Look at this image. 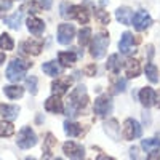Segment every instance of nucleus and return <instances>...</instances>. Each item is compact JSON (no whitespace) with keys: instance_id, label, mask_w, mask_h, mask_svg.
<instances>
[{"instance_id":"1","label":"nucleus","mask_w":160,"mask_h":160,"mask_svg":"<svg viewBox=\"0 0 160 160\" xmlns=\"http://www.w3.org/2000/svg\"><path fill=\"white\" fill-rule=\"evenodd\" d=\"M88 104V95H87V88L83 85H78L69 98V106L66 109V114L68 115H77L78 111H82L87 108Z\"/></svg>"},{"instance_id":"2","label":"nucleus","mask_w":160,"mask_h":160,"mask_svg":"<svg viewBox=\"0 0 160 160\" xmlns=\"http://www.w3.org/2000/svg\"><path fill=\"white\" fill-rule=\"evenodd\" d=\"M31 62L29 61H26V59H21V58H15V59H11L10 64H8V68H7V78L10 80L11 83H16L19 82V80L26 75V72H28V69L31 68Z\"/></svg>"},{"instance_id":"3","label":"nucleus","mask_w":160,"mask_h":160,"mask_svg":"<svg viewBox=\"0 0 160 160\" xmlns=\"http://www.w3.org/2000/svg\"><path fill=\"white\" fill-rule=\"evenodd\" d=\"M109 34L102 31L99 34H96V37H93L91 40V47H90V55L95 58V59H101L104 58L106 51H108V47H109Z\"/></svg>"},{"instance_id":"4","label":"nucleus","mask_w":160,"mask_h":160,"mask_svg":"<svg viewBox=\"0 0 160 160\" xmlns=\"http://www.w3.org/2000/svg\"><path fill=\"white\" fill-rule=\"evenodd\" d=\"M122 135L127 141H133V139H136L142 135V128L139 125L138 120L135 118H127L125 122H123V128H122Z\"/></svg>"},{"instance_id":"5","label":"nucleus","mask_w":160,"mask_h":160,"mask_svg":"<svg viewBox=\"0 0 160 160\" xmlns=\"http://www.w3.org/2000/svg\"><path fill=\"white\" fill-rule=\"evenodd\" d=\"M16 144L19 149H31L34 148V146L37 144V136L32 128L29 127H24L21 128L19 135H18V139H16Z\"/></svg>"},{"instance_id":"6","label":"nucleus","mask_w":160,"mask_h":160,"mask_svg":"<svg viewBox=\"0 0 160 160\" xmlns=\"http://www.w3.org/2000/svg\"><path fill=\"white\" fill-rule=\"evenodd\" d=\"M114 111V104H112V99L108 96V95H101L99 98H96L95 101V114L101 118L111 115Z\"/></svg>"},{"instance_id":"7","label":"nucleus","mask_w":160,"mask_h":160,"mask_svg":"<svg viewBox=\"0 0 160 160\" xmlns=\"http://www.w3.org/2000/svg\"><path fill=\"white\" fill-rule=\"evenodd\" d=\"M141 148L144 152H148V158L149 160H155L160 158V139L157 138H148L141 141Z\"/></svg>"},{"instance_id":"8","label":"nucleus","mask_w":160,"mask_h":160,"mask_svg":"<svg viewBox=\"0 0 160 160\" xmlns=\"http://www.w3.org/2000/svg\"><path fill=\"white\" fill-rule=\"evenodd\" d=\"M75 35V28L72 24L68 22H62L58 26V31H56V37H58V42L61 45H69L72 42V38Z\"/></svg>"},{"instance_id":"9","label":"nucleus","mask_w":160,"mask_h":160,"mask_svg":"<svg viewBox=\"0 0 160 160\" xmlns=\"http://www.w3.org/2000/svg\"><path fill=\"white\" fill-rule=\"evenodd\" d=\"M62 152L68 158H75V160H80L85 157V148L80 146L74 141H66L62 144Z\"/></svg>"},{"instance_id":"10","label":"nucleus","mask_w":160,"mask_h":160,"mask_svg":"<svg viewBox=\"0 0 160 160\" xmlns=\"http://www.w3.org/2000/svg\"><path fill=\"white\" fill-rule=\"evenodd\" d=\"M131 24L135 26V29L136 31H146L149 28V26L152 24V18L148 11H144V10H139L136 11L135 15H133V19H131Z\"/></svg>"},{"instance_id":"11","label":"nucleus","mask_w":160,"mask_h":160,"mask_svg":"<svg viewBox=\"0 0 160 160\" xmlns=\"http://www.w3.org/2000/svg\"><path fill=\"white\" fill-rule=\"evenodd\" d=\"M68 18H74V19H77L80 24H87V22L90 21V11H88V8L83 7V5H72V7H69Z\"/></svg>"},{"instance_id":"12","label":"nucleus","mask_w":160,"mask_h":160,"mask_svg":"<svg viewBox=\"0 0 160 160\" xmlns=\"http://www.w3.org/2000/svg\"><path fill=\"white\" fill-rule=\"evenodd\" d=\"M72 85V77L71 75H66V77H58L56 80L51 82V91L53 95H59L62 96L66 91H68Z\"/></svg>"},{"instance_id":"13","label":"nucleus","mask_w":160,"mask_h":160,"mask_svg":"<svg viewBox=\"0 0 160 160\" xmlns=\"http://www.w3.org/2000/svg\"><path fill=\"white\" fill-rule=\"evenodd\" d=\"M43 48V40H26V42L21 43V51L26 53V55H32V56H38L42 53Z\"/></svg>"},{"instance_id":"14","label":"nucleus","mask_w":160,"mask_h":160,"mask_svg":"<svg viewBox=\"0 0 160 160\" xmlns=\"http://www.w3.org/2000/svg\"><path fill=\"white\" fill-rule=\"evenodd\" d=\"M43 106H45V109L48 112H51V114H61V112H64V104H62L59 95H51L43 102Z\"/></svg>"},{"instance_id":"15","label":"nucleus","mask_w":160,"mask_h":160,"mask_svg":"<svg viewBox=\"0 0 160 160\" xmlns=\"http://www.w3.org/2000/svg\"><path fill=\"white\" fill-rule=\"evenodd\" d=\"M26 26H28V31L32 34V35H42L43 31H45V22L40 19V18H35V16H31L26 21Z\"/></svg>"},{"instance_id":"16","label":"nucleus","mask_w":160,"mask_h":160,"mask_svg":"<svg viewBox=\"0 0 160 160\" xmlns=\"http://www.w3.org/2000/svg\"><path fill=\"white\" fill-rule=\"evenodd\" d=\"M135 43V37H133L131 32H123L122 37H120V42H118V50L122 55H130L131 53V47Z\"/></svg>"},{"instance_id":"17","label":"nucleus","mask_w":160,"mask_h":160,"mask_svg":"<svg viewBox=\"0 0 160 160\" xmlns=\"http://www.w3.org/2000/svg\"><path fill=\"white\" fill-rule=\"evenodd\" d=\"M123 69H125V75H127L128 78H135V77H138V75L141 74V64H139L136 59L130 58V59L125 61Z\"/></svg>"},{"instance_id":"18","label":"nucleus","mask_w":160,"mask_h":160,"mask_svg":"<svg viewBox=\"0 0 160 160\" xmlns=\"http://www.w3.org/2000/svg\"><path fill=\"white\" fill-rule=\"evenodd\" d=\"M104 131H106V135H108L111 139L114 141H118L120 138V128H118V122L115 118H111L109 122H104Z\"/></svg>"},{"instance_id":"19","label":"nucleus","mask_w":160,"mask_h":160,"mask_svg":"<svg viewBox=\"0 0 160 160\" xmlns=\"http://www.w3.org/2000/svg\"><path fill=\"white\" fill-rule=\"evenodd\" d=\"M133 15H135V13H133V10L128 8V7H120V8L115 10V18H117V21L122 22V24H125V26L131 24Z\"/></svg>"},{"instance_id":"20","label":"nucleus","mask_w":160,"mask_h":160,"mask_svg":"<svg viewBox=\"0 0 160 160\" xmlns=\"http://www.w3.org/2000/svg\"><path fill=\"white\" fill-rule=\"evenodd\" d=\"M154 99H155V91L151 87H146L139 91V101L144 108H151L154 104Z\"/></svg>"},{"instance_id":"21","label":"nucleus","mask_w":160,"mask_h":160,"mask_svg":"<svg viewBox=\"0 0 160 160\" xmlns=\"http://www.w3.org/2000/svg\"><path fill=\"white\" fill-rule=\"evenodd\" d=\"M22 15H24V11H22V10H18L16 13H13L11 16H7V18H5L3 21H5V24L8 26L10 29H15V31H18V29L21 28Z\"/></svg>"},{"instance_id":"22","label":"nucleus","mask_w":160,"mask_h":160,"mask_svg":"<svg viewBox=\"0 0 160 160\" xmlns=\"http://www.w3.org/2000/svg\"><path fill=\"white\" fill-rule=\"evenodd\" d=\"M19 114L18 106H8V104H0V117L7 120H15Z\"/></svg>"},{"instance_id":"23","label":"nucleus","mask_w":160,"mask_h":160,"mask_svg":"<svg viewBox=\"0 0 160 160\" xmlns=\"http://www.w3.org/2000/svg\"><path fill=\"white\" fill-rule=\"evenodd\" d=\"M42 71L50 77H58L62 72V66H59L58 61H48V62H43Z\"/></svg>"},{"instance_id":"24","label":"nucleus","mask_w":160,"mask_h":160,"mask_svg":"<svg viewBox=\"0 0 160 160\" xmlns=\"http://www.w3.org/2000/svg\"><path fill=\"white\" fill-rule=\"evenodd\" d=\"M82 131H83V128L80 127L77 122H71V120H66V122H64V133L69 138L80 136V135H82Z\"/></svg>"},{"instance_id":"25","label":"nucleus","mask_w":160,"mask_h":160,"mask_svg":"<svg viewBox=\"0 0 160 160\" xmlns=\"http://www.w3.org/2000/svg\"><path fill=\"white\" fill-rule=\"evenodd\" d=\"M58 61L62 68H71V66L77 61V55L74 51H61L58 55Z\"/></svg>"},{"instance_id":"26","label":"nucleus","mask_w":160,"mask_h":160,"mask_svg":"<svg viewBox=\"0 0 160 160\" xmlns=\"http://www.w3.org/2000/svg\"><path fill=\"white\" fill-rule=\"evenodd\" d=\"M3 93H5V96L10 98V99H19L24 95V88L19 87V85H8V87L3 88Z\"/></svg>"},{"instance_id":"27","label":"nucleus","mask_w":160,"mask_h":160,"mask_svg":"<svg viewBox=\"0 0 160 160\" xmlns=\"http://www.w3.org/2000/svg\"><path fill=\"white\" fill-rule=\"evenodd\" d=\"M109 72H114V74H118L120 69H122V62H120V56L118 55H111L109 59H108V64H106Z\"/></svg>"},{"instance_id":"28","label":"nucleus","mask_w":160,"mask_h":160,"mask_svg":"<svg viewBox=\"0 0 160 160\" xmlns=\"http://www.w3.org/2000/svg\"><path fill=\"white\" fill-rule=\"evenodd\" d=\"M56 146V139H55V136L51 135V133H48V135L45 136V142H43V158L47 157H51V151H53V148Z\"/></svg>"},{"instance_id":"29","label":"nucleus","mask_w":160,"mask_h":160,"mask_svg":"<svg viewBox=\"0 0 160 160\" xmlns=\"http://www.w3.org/2000/svg\"><path fill=\"white\" fill-rule=\"evenodd\" d=\"M15 133V127L10 120H0V138H8Z\"/></svg>"},{"instance_id":"30","label":"nucleus","mask_w":160,"mask_h":160,"mask_svg":"<svg viewBox=\"0 0 160 160\" xmlns=\"http://www.w3.org/2000/svg\"><path fill=\"white\" fill-rule=\"evenodd\" d=\"M144 72H146V77H148L152 83H157V82H158V69H157L155 64L148 62V64H146Z\"/></svg>"},{"instance_id":"31","label":"nucleus","mask_w":160,"mask_h":160,"mask_svg":"<svg viewBox=\"0 0 160 160\" xmlns=\"http://www.w3.org/2000/svg\"><path fill=\"white\" fill-rule=\"evenodd\" d=\"M95 18H96V21H98L99 24H102V26H106V24L111 22L109 13L106 11L104 8H96V10H95Z\"/></svg>"},{"instance_id":"32","label":"nucleus","mask_w":160,"mask_h":160,"mask_svg":"<svg viewBox=\"0 0 160 160\" xmlns=\"http://www.w3.org/2000/svg\"><path fill=\"white\" fill-rule=\"evenodd\" d=\"M90 38H91V29L90 28H82V29L78 31V45L80 47L88 45Z\"/></svg>"},{"instance_id":"33","label":"nucleus","mask_w":160,"mask_h":160,"mask_svg":"<svg viewBox=\"0 0 160 160\" xmlns=\"http://www.w3.org/2000/svg\"><path fill=\"white\" fill-rule=\"evenodd\" d=\"M19 10H22L24 13H29V15H37V13L42 10V5H38L37 2H34V0H32V2H28L26 5H22Z\"/></svg>"},{"instance_id":"34","label":"nucleus","mask_w":160,"mask_h":160,"mask_svg":"<svg viewBox=\"0 0 160 160\" xmlns=\"http://www.w3.org/2000/svg\"><path fill=\"white\" fill-rule=\"evenodd\" d=\"M13 47H15V42H13V38L8 34L0 35V48L5 51H10V50H13Z\"/></svg>"},{"instance_id":"35","label":"nucleus","mask_w":160,"mask_h":160,"mask_svg":"<svg viewBox=\"0 0 160 160\" xmlns=\"http://www.w3.org/2000/svg\"><path fill=\"white\" fill-rule=\"evenodd\" d=\"M26 88L29 90L31 95H37V91H38V80L37 77H28L26 78Z\"/></svg>"},{"instance_id":"36","label":"nucleus","mask_w":160,"mask_h":160,"mask_svg":"<svg viewBox=\"0 0 160 160\" xmlns=\"http://www.w3.org/2000/svg\"><path fill=\"white\" fill-rule=\"evenodd\" d=\"M125 87H127V82H125V80H122V78H118L117 82H115V85L112 87V93H114V95H117V93H120V91H125Z\"/></svg>"},{"instance_id":"37","label":"nucleus","mask_w":160,"mask_h":160,"mask_svg":"<svg viewBox=\"0 0 160 160\" xmlns=\"http://www.w3.org/2000/svg\"><path fill=\"white\" fill-rule=\"evenodd\" d=\"M11 0H2L0 2V16H3V13H7L10 8H11Z\"/></svg>"},{"instance_id":"38","label":"nucleus","mask_w":160,"mask_h":160,"mask_svg":"<svg viewBox=\"0 0 160 160\" xmlns=\"http://www.w3.org/2000/svg\"><path fill=\"white\" fill-rule=\"evenodd\" d=\"M96 71H98L96 64H88L87 68L83 69V74H85V75H88V77H93V75L96 74Z\"/></svg>"},{"instance_id":"39","label":"nucleus","mask_w":160,"mask_h":160,"mask_svg":"<svg viewBox=\"0 0 160 160\" xmlns=\"http://www.w3.org/2000/svg\"><path fill=\"white\" fill-rule=\"evenodd\" d=\"M68 11H69V5L66 3V2H62L61 3V16L62 18H68Z\"/></svg>"},{"instance_id":"40","label":"nucleus","mask_w":160,"mask_h":160,"mask_svg":"<svg viewBox=\"0 0 160 160\" xmlns=\"http://www.w3.org/2000/svg\"><path fill=\"white\" fill-rule=\"evenodd\" d=\"M40 5H42V8H45V10H50L51 5H53V0H40Z\"/></svg>"},{"instance_id":"41","label":"nucleus","mask_w":160,"mask_h":160,"mask_svg":"<svg viewBox=\"0 0 160 160\" xmlns=\"http://www.w3.org/2000/svg\"><path fill=\"white\" fill-rule=\"evenodd\" d=\"M154 102H155V106L160 109V90L155 93V99H154Z\"/></svg>"},{"instance_id":"42","label":"nucleus","mask_w":160,"mask_h":160,"mask_svg":"<svg viewBox=\"0 0 160 160\" xmlns=\"http://www.w3.org/2000/svg\"><path fill=\"white\" fill-rule=\"evenodd\" d=\"M130 157H131V158H136V157H138V149H136V148H131V149H130Z\"/></svg>"},{"instance_id":"43","label":"nucleus","mask_w":160,"mask_h":160,"mask_svg":"<svg viewBox=\"0 0 160 160\" xmlns=\"http://www.w3.org/2000/svg\"><path fill=\"white\" fill-rule=\"evenodd\" d=\"M5 61V53H0V64H3Z\"/></svg>"},{"instance_id":"44","label":"nucleus","mask_w":160,"mask_h":160,"mask_svg":"<svg viewBox=\"0 0 160 160\" xmlns=\"http://www.w3.org/2000/svg\"><path fill=\"white\" fill-rule=\"evenodd\" d=\"M108 3V0H101V5H106Z\"/></svg>"}]
</instances>
